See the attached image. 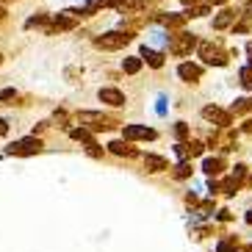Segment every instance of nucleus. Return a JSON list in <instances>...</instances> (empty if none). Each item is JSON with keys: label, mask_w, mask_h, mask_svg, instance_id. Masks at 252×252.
Returning <instances> with one entry per match:
<instances>
[{"label": "nucleus", "mask_w": 252, "mask_h": 252, "mask_svg": "<svg viewBox=\"0 0 252 252\" xmlns=\"http://www.w3.org/2000/svg\"><path fill=\"white\" fill-rule=\"evenodd\" d=\"M130 39H133L130 33H122V31H108V33H103V36L94 39V45L103 47V50H119V47H125Z\"/></svg>", "instance_id": "nucleus-1"}, {"label": "nucleus", "mask_w": 252, "mask_h": 252, "mask_svg": "<svg viewBox=\"0 0 252 252\" xmlns=\"http://www.w3.org/2000/svg\"><path fill=\"white\" fill-rule=\"evenodd\" d=\"M39 150H42V141H39L36 136H28V139L14 141V144L8 147V156H36Z\"/></svg>", "instance_id": "nucleus-2"}, {"label": "nucleus", "mask_w": 252, "mask_h": 252, "mask_svg": "<svg viewBox=\"0 0 252 252\" xmlns=\"http://www.w3.org/2000/svg\"><path fill=\"white\" fill-rule=\"evenodd\" d=\"M194 47H197V36H194V33H180V36H175L169 42L172 56H189Z\"/></svg>", "instance_id": "nucleus-3"}, {"label": "nucleus", "mask_w": 252, "mask_h": 252, "mask_svg": "<svg viewBox=\"0 0 252 252\" xmlns=\"http://www.w3.org/2000/svg\"><path fill=\"white\" fill-rule=\"evenodd\" d=\"M122 136H125V141H136V139H156V130L153 127H147V125H127L125 130H122Z\"/></svg>", "instance_id": "nucleus-4"}, {"label": "nucleus", "mask_w": 252, "mask_h": 252, "mask_svg": "<svg viewBox=\"0 0 252 252\" xmlns=\"http://www.w3.org/2000/svg\"><path fill=\"white\" fill-rule=\"evenodd\" d=\"M197 47H200V56L208 61V64H216V67H224V64H227V59H224V56H219V53H216V47L211 45V42H200Z\"/></svg>", "instance_id": "nucleus-5"}, {"label": "nucleus", "mask_w": 252, "mask_h": 252, "mask_svg": "<svg viewBox=\"0 0 252 252\" xmlns=\"http://www.w3.org/2000/svg\"><path fill=\"white\" fill-rule=\"evenodd\" d=\"M78 117H81V122H86L92 130H105V127H108V119L97 111H81Z\"/></svg>", "instance_id": "nucleus-6"}, {"label": "nucleus", "mask_w": 252, "mask_h": 252, "mask_svg": "<svg viewBox=\"0 0 252 252\" xmlns=\"http://www.w3.org/2000/svg\"><path fill=\"white\" fill-rule=\"evenodd\" d=\"M97 97H100L103 103L114 105V108H119V105H125V94H122L119 89H111V86H108V89H100V92H97Z\"/></svg>", "instance_id": "nucleus-7"}, {"label": "nucleus", "mask_w": 252, "mask_h": 252, "mask_svg": "<svg viewBox=\"0 0 252 252\" xmlns=\"http://www.w3.org/2000/svg\"><path fill=\"white\" fill-rule=\"evenodd\" d=\"M202 117L211 119V122H219V125H230V114L222 111V108H216V105H205L202 108Z\"/></svg>", "instance_id": "nucleus-8"}, {"label": "nucleus", "mask_w": 252, "mask_h": 252, "mask_svg": "<svg viewBox=\"0 0 252 252\" xmlns=\"http://www.w3.org/2000/svg\"><path fill=\"white\" fill-rule=\"evenodd\" d=\"M178 75L183 78L186 83H197L202 78V69L197 67V64H180L178 67Z\"/></svg>", "instance_id": "nucleus-9"}, {"label": "nucleus", "mask_w": 252, "mask_h": 252, "mask_svg": "<svg viewBox=\"0 0 252 252\" xmlns=\"http://www.w3.org/2000/svg\"><path fill=\"white\" fill-rule=\"evenodd\" d=\"M139 59H141V61H147L150 67H156V69L163 67V56H161V53H156L153 47H147V45L141 47V56H139Z\"/></svg>", "instance_id": "nucleus-10"}, {"label": "nucleus", "mask_w": 252, "mask_h": 252, "mask_svg": "<svg viewBox=\"0 0 252 252\" xmlns=\"http://www.w3.org/2000/svg\"><path fill=\"white\" fill-rule=\"evenodd\" d=\"M233 20H236V11L224 8V11H219V14L214 17V28L222 31V28H227V25H233Z\"/></svg>", "instance_id": "nucleus-11"}, {"label": "nucleus", "mask_w": 252, "mask_h": 252, "mask_svg": "<svg viewBox=\"0 0 252 252\" xmlns=\"http://www.w3.org/2000/svg\"><path fill=\"white\" fill-rule=\"evenodd\" d=\"M189 17H191V11H186V14H161L158 20H161L166 28H178V25H183Z\"/></svg>", "instance_id": "nucleus-12"}, {"label": "nucleus", "mask_w": 252, "mask_h": 252, "mask_svg": "<svg viewBox=\"0 0 252 252\" xmlns=\"http://www.w3.org/2000/svg\"><path fill=\"white\" fill-rule=\"evenodd\" d=\"M144 166H147V172H163V169H166V158H161V156H144Z\"/></svg>", "instance_id": "nucleus-13"}, {"label": "nucleus", "mask_w": 252, "mask_h": 252, "mask_svg": "<svg viewBox=\"0 0 252 252\" xmlns=\"http://www.w3.org/2000/svg\"><path fill=\"white\" fill-rule=\"evenodd\" d=\"M122 69H125L127 75H136L141 69V59H139V56H127V59L122 61Z\"/></svg>", "instance_id": "nucleus-14"}, {"label": "nucleus", "mask_w": 252, "mask_h": 252, "mask_svg": "<svg viewBox=\"0 0 252 252\" xmlns=\"http://www.w3.org/2000/svg\"><path fill=\"white\" fill-rule=\"evenodd\" d=\"M108 150H111L114 156H127V158H130V156H136V153H133L130 147H127L125 141H111V144H108Z\"/></svg>", "instance_id": "nucleus-15"}, {"label": "nucleus", "mask_w": 252, "mask_h": 252, "mask_svg": "<svg viewBox=\"0 0 252 252\" xmlns=\"http://www.w3.org/2000/svg\"><path fill=\"white\" fill-rule=\"evenodd\" d=\"M202 169H205L208 175H219V172H222V161H219V158H205V161H202Z\"/></svg>", "instance_id": "nucleus-16"}, {"label": "nucleus", "mask_w": 252, "mask_h": 252, "mask_svg": "<svg viewBox=\"0 0 252 252\" xmlns=\"http://www.w3.org/2000/svg\"><path fill=\"white\" fill-rule=\"evenodd\" d=\"M69 136H72L75 141H83V144H89V141H94V139H92V133L86 130V127H75V130H72Z\"/></svg>", "instance_id": "nucleus-17"}, {"label": "nucleus", "mask_w": 252, "mask_h": 252, "mask_svg": "<svg viewBox=\"0 0 252 252\" xmlns=\"http://www.w3.org/2000/svg\"><path fill=\"white\" fill-rule=\"evenodd\" d=\"M238 78H241V86L252 92V67H244L241 72H238Z\"/></svg>", "instance_id": "nucleus-18"}, {"label": "nucleus", "mask_w": 252, "mask_h": 252, "mask_svg": "<svg viewBox=\"0 0 252 252\" xmlns=\"http://www.w3.org/2000/svg\"><path fill=\"white\" fill-rule=\"evenodd\" d=\"M100 6H108V0H86L83 11H86V14H92V11H97Z\"/></svg>", "instance_id": "nucleus-19"}, {"label": "nucleus", "mask_w": 252, "mask_h": 252, "mask_svg": "<svg viewBox=\"0 0 252 252\" xmlns=\"http://www.w3.org/2000/svg\"><path fill=\"white\" fill-rule=\"evenodd\" d=\"M236 189H238V180H236V178H227V180L222 183V191H224V194H236Z\"/></svg>", "instance_id": "nucleus-20"}, {"label": "nucleus", "mask_w": 252, "mask_h": 252, "mask_svg": "<svg viewBox=\"0 0 252 252\" xmlns=\"http://www.w3.org/2000/svg\"><path fill=\"white\" fill-rule=\"evenodd\" d=\"M189 175H191V166L189 163H180L178 169H175V178H189Z\"/></svg>", "instance_id": "nucleus-21"}, {"label": "nucleus", "mask_w": 252, "mask_h": 252, "mask_svg": "<svg viewBox=\"0 0 252 252\" xmlns=\"http://www.w3.org/2000/svg\"><path fill=\"white\" fill-rule=\"evenodd\" d=\"M86 153H89V156H92V158H100V156H103V150L97 147L94 141H89V144H86Z\"/></svg>", "instance_id": "nucleus-22"}, {"label": "nucleus", "mask_w": 252, "mask_h": 252, "mask_svg": "<svg viewBox=\"0 0 252 252\" xmlns=\"http://www.w3.org/2000/svg\"><path fill=\"white\" fill-rule=\"evenodd\" d=\"M175 136H178V139H186V136H189V127H186V122H178V125H175Z\"/></svg>", "instance_id": "nucleus-23"}, {"label": "nucleus", "mask_w": 252, "mask_h": 252, "mask_svg": "<svg viewBox=\"0 0 252 252\" xmlns=\"http://www.w3.org/2000/svg\"><path fill=\"white\" fill-rule=\"evenodd\" d=\"M186 150H189V156H202V144H200V141H191Z\"/></svg>", "instance_id": "nucleus-24"}, {"label": "nucleus", "mask_w": 252, "mask_h": 252, "mask_svg": "<svg viewBox=\"0 0 252 252\" xmlns=\"http://www.w3.org/2000/svg\"><path fill=\"white\" fill-rule=\"evenodd\" d=\"M250 108V100H236L233 103V111H247Z\"/></svg>", "instance_id": "nucleus-25"}, {"label": "nucleus", "mask_w": 252, "mask_h": 252, "mask_svg": "<svg viewBox=\"0 0 252 252\" xmlns=\"http://www.w3.org/2000/svg\"><path fill=\"white\" fill-rule=\"evenodd\" d=\"M216 252H236V244H230V241H222V244L216 247Z\"/></svg>", "instance_id": "nucleus-26"}, {"label": "nucleus", "mask_w": 252, "mask_h": 252, "mask_svg": "<svg viewBox=\"0 0 252 252\" xmlns=\"http://www.w3.org/2000/svg\"><path fill=\"white\" fill-rule=\"evenodd\" d=\"M14 94H17L14 89H0V103H3V100H14Z\"/></svg>", "instance_id": "nucleus-27"}, {"label": "nucleus", "mask_w": 252, "mask_h": 252, "mask_svg": "<svg viewBox=\"0 0 252 252\" xmlns=\"http://www.w3.org/2000/svg\"><path fill=\"white\" fill-rule=\"evenodd\" d=\"M244 175H247V166H244V163H238V166H236V172H233V178H236V180H241Z\"/></svg>", "instance_id": "nucleus-28"}, {"label": "nucleus", "mask_w": 252, "mask_h": 252, "mask_svg": "<svg viewBox=\"0 0 252 252\" xmlns=\"http://www.w3.org/2000/svg\"><path fill=\"white\" fill-rule=\"evenodd\" d=\"M208 11H211V8H208V6H197V8H194V11H191V17H205Z\"/></svg>", "instance_id": "nucleus-29"}, {"label": "nucleus", "mask_w": 252, "mask_h": 252, "mask_svg": "<svg viewBox=\"0 0 252 252\" xmlns=\"http://www.w3.org/2000/svg\"><path fill=\"white\" fill-rule=\"evenodd\" d=\"M158 114H166V97H158Z\"/></svg>", "instance_id": "nucleus-30"}, {"label": "nucleus", "mask_w": 252, "mask_h": 252, "mask_svg": "<svg viewBox=\"0 0 252 252\" xmlns=\"http://www.w3.org/2000/svg\"><path fill=\"white\" fill-rule=\"evenodd\" d=\"M6 130H8V122L6 119H0V136H6Z\"/></svg>", "instance_id": "nucleus-31"}, {"label": "nucleus", "mask_w": 252, "mask_h": 252, "mask_svg": "<svg viewBox=\"0 0 252 252\" xmlns=\"http://www.w3.org/2000/svg\"><path fill=\"white\" fill-rule=\"evenodd\" d=\"M247 53H250V67H252V42L247 45Z\"/></svg>", "instance_id": "nucleus-32"}, {"label": "nucleus", "mask_w": 252, "mask_h": 252, "mask_svg": "<svg viewBox=\"0 0 252 252\" xmlns=\"http://www.w3.org/2000/svg\"><path fill=\"white\" fill-rule=\"evenodd\" d=\"M119 3H125V0H108V6H119Z\"/></svg>", "instance_id": "nucleus-33"}, {"label": "nucleus", "mask_w": 252, "mask_h": 252, "mask_svg": "<svg viewBox=\"0 0 252 252\" xmlns=\"http://www.w3.org/2000/svg\"><path fill=\"white\" fill-rule=\"evenodd\" d=\"M191 3H197V0H183V6H191Z\"/></svg>", "instance_id": "nucleus-34"}, {"label": "nucleus", "mask_w": 252, "mask_h": 252, "mask_svg": "<svg viewBox=\"0 0 252 252\" xmlns=\"http://www.w3.org/2000/svg\"><path fill=\"white\" fill-rule=\"evenodd\" d=\"M247 222H250V224H252V211H250V214H247Z\"/></svg>", "instance_id": "nucleus-35"}, {"label": "nucleus", "mask_w": 252, "mask_h": 252, "mask_svg": "<svg viewBox=\"0 0 252 252\" xmlns=\"http://www.w3.org/2000/svg\"><path fill=\"white\" fill-rule=\"evenodd\" d=\"M247 252H252V247H250V250H247Z\"/></svg>", "instance_id": "nucleus-36"}, {"label": "nucleus", "mask_w": 252, "mask_h": 252, "mask_svg": "<svg viewBox=\"0 0 252 252\" xmlns=\"http://www.w3.org/2000/svg\"><path fill=\"white\" fill-rule=\"evenodd\" d=\"M250 108H252V100H250Z\"/></svg>", "instance_id": "nucleus-37"}]
</instances>
